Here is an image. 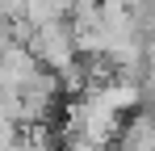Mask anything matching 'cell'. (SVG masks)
Masks as SVG:
<instances>
[{
	"instance_id": "obj_1",
	"label": "cell",
	"mask_w": 155,
	"mask_h": 151,
	"mask_svg": "<svg viewBox=\"0 0 155 151\" xmlns=\"http://www.w3.org/2000/svg\"><path fill=\"white\" fill-rule=\"evenodd\" d=\"M29 55L38 59V67L51 76H63L67 67L80 63V50H76V34L67 21H51V25H38L34 38H29Z\"/></svg>"
},
{
	"instance_id": "obj_2",
	"label": "cell",
	"mask_w": 155,
	"mask_h": 151,
	"mask_svg": "<svg viewBox=\"0 0 155 151\" xmlns=\"http://www.w3.org/2000/svg\"><path fill=\"white\" fill-rule=\"evenodd\" d=\"M113 147H130V151H155V118L151 109H138L122 122V134Z\"/></svg>"
},
{
	"instance_id": "obj_3",
	"label": "cell",
	"mask_w": 155,
	"mask_h": 151,
	"mask_svg": "<svg viewBox=\"0 0 155 151\" xmlns=\"http://www.w3.org/2000/svg\"><path fill=\"white\" fill-rule=\"evenodd\" d=\"M8 46H17V42H13V25H8V21H0V55H4Z\"/></svg>"
},
{
	"instance_id": "obj_4",
	"label": "cell",
	"mask_w": 155,
	"mask_h": 151,
	"mask_svg": "<svg viewBox=\"0 0 155 151\" xmlns=\"http://www.w3.org/2000/svg\"><path fill=\"white\" fill-rule=\"evenodd\" d=\"M59 151H101V147H92V143H63Z\"/></svg>"
}]
</instances>
